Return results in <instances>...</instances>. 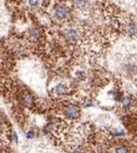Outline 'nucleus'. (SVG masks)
I'll return each instance as SVG.
<instances>
[{
	"instance_id": "obj_7",
	"label": "nucleus",
	"mask_w": 137,
	"mask_h": 153,
	"mask_svg": "<svg viewBox=\"0 0 137 153\" xmlns=\"http://www.w3.org/2000/svg\"><path fill=\"white\" fill-rule=\"evenodd\" d=\"M122 105H123V108L129 109L130 107L133 106V99H132L131 97H125L123 99V102H122Z\"/></svg>"
},
{
	"instance_id": "obj_5",
	"label": "nucleus",
	"mask_w": 137,
	"mask_h": 153,
	"mask_svg": "<svg viewBox=\"0 0 137 153\" xmlns=\"http://www.w3.org/2000/svg\"><path fill=\"white\" fill-rule=\"evenodd\" d=\"M23 102L26 106H28V107L33 105L34 104V97H33V95L31 94H26L25 96L23 97Z\"/></svg>"
},
{
	"instance_id": "obj_6",
	"label": "nucleus",
	"mask_w": 137,
	"mask_h": 153,
	"mask_svg": "<svg viewBox=\"0 0 137 153\" xmlns=\"http://www.w3.org/2000/svg\"><path fill=\"white\" fill-rule=\"evenodd\" d=\"M76 4L79 9H82V10H87L89 9V2L87 0H77L76 1Z\"/></svg>"
},
{
	"instance_id": "obj_1",
	"label": "nucleus",
	"mask_w": 137,
	"mask_h": 153,
	"mask_svg": "<svg viewBox=\"0 0 137 153\" xmlns=\"http://www.w3.org/2000/svg\"><path fill=\"white\" fill-rule=\"evenodd\" d=\"M54 15L56 16L57 20H65L69 15V8H67L64 4H59V6L56 7L55 11H54Z\"/></svg>"
},
{
	"instance_id": "obj_8",
	"label": "nucleus",
	"mask_w": 137,
	"mask_h": 153,
	"mask_svg": "<svg viewBox=\"0 0 137 153\" xmlns=\"http://www.w3.org/2000/svg\"><path fill=\"white\" fill-rule=\"evenodd\" d=\"M116 153H129V150H127V148L126 147H119V148H117Z\"/></svg>"
},
{
	"instance_id": "obj_3",
	"label": "nucleus",
	"mask_w": 137,
	"mask_h": 153,
	"mask_svg": "<svg viewBox=\"0 0 137 153\" xmlns=\"http://www.w3.org/2000/svg\"><path fill=\"white\" fill-rule=\"evenodd\" d=\"M66 114L70 119H77L80 115V109L76 106H70L66 109Z\"/></svg>"
},
{
	"instance_id": "obj_2",
	"label": "nucleus",
	"mask_w": 137,
	"mask_h": 153,
	"mask_svg": "<svg viewBox=\"0 0 137 153\" xmlns=\"http://www.w3.org/2000/svg\"><path fill=\"white\" fill-rule=\"evenodd\" d=\"M65 38L68 42H76L79 39V32L76 29H68L65 32Z\"/></svg>"
},
{
	"instance_id": "obj_10",
	"label": "nucleus",
	"mask_w": 137,
	"mask_h": 153,
	"mask_svg": "<svg viewBox=\"0 0 137 153\" xmlns=\"http://www.w3.org/2000/svg\"><path fill=\"white\" fill-rule=\"evenodd\" d=\"M73 153H84L83 151H81V150H78V151H75Z\"/></svg>"
},
{
	"instance_id": "obj_4",
	"label": "nucleus",
	"mask_w": 137,
	"mask_h": 153,
	"mask_svg": "<svg viewBox=\"0 0 137 153\" xmlns=\"http://www.w3.org/2000/svg\"><path fill=\"white\" fill-rule=\"evenodd\" d=\"M66 92H67V88L64 84L56 85L55 88H54V93H56L57 95H64Z\"/></svg>"
},
{
	"instance_id": "obj_9",
	"label": "nucleus",
	"mask_w": 137,
	"mask_h": 153,
	"mask_svg": "<svg viewBox=\"0 0 137 153\" xmlns=\"http://www.w3.org/2000/svg\"><path fill=\"white\" fill-rule=\"evenodd\" d=\"M40 0H28V3H29V6L31 7H37L39 4Z\"/></svg>"
}]
</instances>
